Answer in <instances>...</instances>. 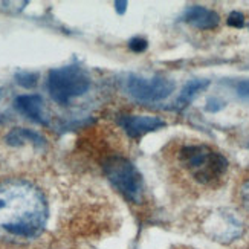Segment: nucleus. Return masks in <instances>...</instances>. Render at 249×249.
<instances>
[{
    "mask_svg": "<svg viewBox=\"0 0 249 249\" xmlns=\"http://www.w3.org/2000/svg\"><path fill=\"white\" fill-rule=\"evenodd\" d=\"M2 121H3V118H2V116H0V123H2Z\"/></svg>",
    "mask_w": 249,
    "mask_h": 249,
    "instance_id": "nucleus-18",
    "label": "nucleus"
},
{
    "mask_svg": "<svg viewBox=\"0 0 249 249\" xmlns=\"http://www.w3.org/2000/svg\"><path fill=\"white\" fill-rule=\"evenodd\" d=\"M130 49H132L133 52H142L147 49V41L144 38L141 37H136L133 38L132 41H130Z\"/></svg>",
    "mask_w": 249,
    "mask_h": 249,
    "instance_id": "nucleus-15",
    "label": "nucleus"
},
{
    "mask_svg": "<svg viewBox=\"0 0 249 249\" xmlns=\"http://www.w3.org/2000/svg\"><path fill=\"white\" fill-rule=\"evenodd\" d=\"M16 109L25 116L31 118L32 121H36L38 124H46L45 115H43V98L40 95L29 93V95L17 96Z\"/></svg>",
    "mask_w": 249,
    "mask_h": 249,
    "instance_id": "nucleus-9",
    "label": "nucleus"
},
{
    "mask_svg": "<svg viewBox=\"0 0 249 249\" xmlns=\"http://www.w3.org/2000/svg\"><path fill=\"white\" fill-rule=\"evenodd\" d=\"M234 199L239 210L249 217V175L243 176L235 188Z\"/></svg>",
    "mask_w": 249,
    "mask_h": 249,
    "instance_id": "nucleus-11",
    "label": "nucleus"
},
{
    "mask_svg": "<svg viewBox=\"0 0 249 249\" xmlns=\"http://www.w3.org/2000/svg\"><path fill=\"white\" fill-rule=\"evenodd\" d=\"M235 89H237V93H239L243 100L249 101V80L237 83L235 84Z\"/></svg>",
    "mask_w": 249,
    "mask_h": 249,
    "instance_id": "nucleus-14",
    "label": "nucleus"
},
{
    "mask_svg": "<svg viewBox=\"0 0 249 249\" xmlns=\"http://www.w3.org/2000/svg\"><path fill=\"white\" fill-rule=\"evenodd\" d=\"M118 124L132 139H139L150 132L162 128L165 125V121H162L159 116L150 115H123L118 120Z\"/></svg>",
    "mask_w": 249,
    "mask_h": 249,
    "instance_id": "nucleus-7",
    "label": "nucleus"
},
{
    "mask_svg": "<svg viewBox=\"0 0 249 249\" xmlns=\"http://www.w3.org/2000/svg\"><path fill=\"white\" fill-rule=\"evenodd\" d=\"M171 162L187 183L197 190H217L228 179L230 162L220 150L202 141L179 142Z\"/></svg>",
    "mask_w": 249,
    "mask_h": 249,
    "instance_id": "nucleus-2",
    "label": "nucleus"
},
{
    "mask_svg": "<svg viewBox=\"0 0 249 249\" xmlns=\"http://www.w3.org/2000/svg\"><path fill=\"white\" fill-rule=\"evenodd\" d=\"M8 144L11 145H21V144H36V145H43L45 144V139H43L38 133L32 132V130L28 128H13L6 136Z\"/></svg>",
    "mask_w": 249,
    "mask_h": 249,
    "instance_id": "nucleus-10",
    "label": "nucleus"
},
{
    "mask_svg": "<svg viewBox=\"0 0 249 249\" xmlns=\"http://www.w3.org/2000/svg\"><path fill=\"white\" fill-rule=\"evenodd\" d=\"M104 173L112 185L123 196L133 203H141L144 199V179L139 170L125 158L112 156L106 160Z\"/></svg>",
    "mask_w": 249,
    "mask_h": 249,
    "instance_id": "nucleus-4",
    "label": "nucleus"
},
{
    "mask_svg": "<svg viewBox=\"0 0 249 249\" xmlns=\"http://www.w3.org/2000/svg\"><path fill=\"white\" fill-rule=\"evenodd\" d=\"M208 86V81H202V80H193L190 81L185 88L182 89L179 98H178V106L179 107H185L194 96L197 95L199 90H202L203 88H207Z\"/></svg>",
    "mask_w": 249,
    "mask_h": 249,
    "instance_id": "nucleus-12",
    "label": "nucleus"
},
{
    "mask_svg": "<svg viewBox=\"0 0 249 249\" xmlns=\"http://www.w3.org/2000/svg\"><path fill=\"white\" fill-rule=\"evenodd\" d=\"M51 207L36 183L11 178L0 182V243L25 246L48 232Z\"/></svg>",
    "mask_w": 249,
    "mask_h": 249,
    "instance_id": "nucleus-1",
    "label": "nucleus"
},
{
    "mask_svg": "<svg viewBox=\"0 0 249 249\" xmlns=\"http://www.w3.org/2000/svg\"><path fill=\"white\" fill-rule=\"evenodd\" d=\"M89 88L90 78L77 64L52 69L48 75V92L51 98L61 106L84 95Z\"/></svg>",
    "mask_w": 249,
    "mask_h": 249,
    "instance_id": "nucleus-3",
    "label": "nucleus"
},
{
    "mask_svg": "<svg viewBox=\"0 0 249 249\" xmlns=\"http://www.w3.org/2000/svg\"><path fill=\"white\" fill-rule=\"evenodd\" d=\"M127 92L139 103H156L165 100L175 90V83L165 77H138L130 75L127 78Z\"/></svg>",
    "mask_w": 249,
    "mask_h": 249,
    "instance_id": "nucleus-5",
    "label": "nucleus"
},
{
    "mask_svg": "<svg viewBox=\"0 0 249 249\" xmlns=\"http://www.w3.org/2000/svg\"><path fill=\"white\" fill-rule=\"evenodd\" d=\"M115 6H116V11H118V13H120V14H124V13H125L127 2H116Z\"/></svg>",
    "mask_w": 249,
    "mask_h": 249,
    "instance_id": "nucleus-17",
    "label": "nucleus"
},
{
    "mask_svg": "<svg viewBox=\"0 0 249 249\" xmlns=\"http://www.w3.org/2000/svg\"><path fill=\"white\" fill-rule=\"evenodd\" d=\"M17 83L23 88H32L37 83V75L34 73H18L17 75Z\"/></svg>",
    "mask_w": 249,
    "mask_h": 249,
    "instance_id": "nucleus-13",
    "label": "nucleus"
},
{
    "mask_svg": "<svg viewBox=\"0 0 249 249\" xmlns=\"http://www.w3.org/2000/svg\"><path fill=\"white\" fill-rule=\"evenodd\" d=\"M207 232L214 240L228 243L237 240L243 234V225L234 214L219 213L207 222Z\"/></svg>",
    "mask_w": 249,
    "mask_h": 249,
    "instance_id": "nucleus-6",
    "label": "nucleus"
},
{
    "mask_svg": "<svg viewBox=\"0 0 249 249\" xmlns=\"http://www.w3.org/2000/svg\"><path fill=\"white\" fill-rule=\"evenodd\" d=\"M183 20H185L188 25H191L193 28L207 31V29H214L217 26L220 21V17L215 11L196 5V6H190L185 11Z\"/></svg>",
    "mask_w": 249,
    "mask_h": 249,
    "instance_id": "nucleus-8",
    "label": "nucleus"
},
{
    "mask_svg": "<svg viewBox=\"0 0 249 249\" xmlns=\"http://www.w3.org/2000/svg\"><path fill=\"white\" fill-rule=\"evenodd\" d=\"M228 23L232 25V26H235V28H240V26L243 25V16L239 14V13H232V14L230 16Z\"/></svg>",
    "mask_w": 249,
    "mask_h": 249,
    "instance_id": "nucleus-16",
    "label": "nucleus"
}]
</instances>
